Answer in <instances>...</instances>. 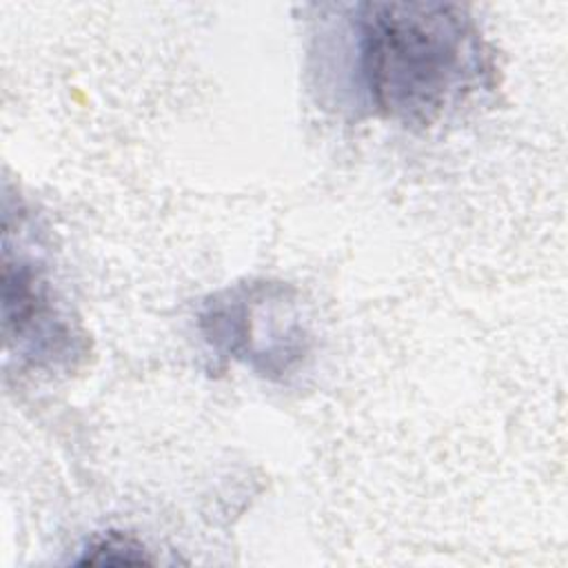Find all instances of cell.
Wrapping results in <instances>:
<instances>
[{
	"instance_id": "cell-2",
	"label": "cell",
	"mask_w": 568,
	"mask_h": 568,
	"mask_svg": "<svg viewBox=\"0 0 568 568\" xmlns=\"http://www.w3.org/2000/svg\"><path fill=\"white\" fill-rule=\"evenodd\" d=\"M49 277L40 260L4 244L2 262V300H4V337L16 355L31 362H44L64 355L71 331L55 306Z\"/></svg>"
},
{
	"instance_id": "cell-3",
	"label": "cell",
	"mask_w": 568,
	"mask_h": 568,
	"mask_svg": "<svg viewBox=\"0 0 568 568\" xmlns=\"http://www.w3.org/2000/svg\"><path fill=\"white\" fill-rule=\"evenodd\" d=\"M151 559L144 552V546L138 544L131 537H124L120 532H109L104 537H98L89 548L82 564H149Z\"/></svg>"
},
{
	"instance_id": "cell-1",
	"label": "cell",
	"mask_w": 568,
	"mask_h": 568,
	"mask_svg": "<svg viewBox=\"0 0 568 568\" xmlns=\"http://www.w3.org/2000/svg\"><path fill=\"white\" fill-rule=\"evenodd\" d=\"M353 24L359 82L386 118L433 124L490 82V53L462 7L368 2Z\"/></svg>"
}]
</instances>
